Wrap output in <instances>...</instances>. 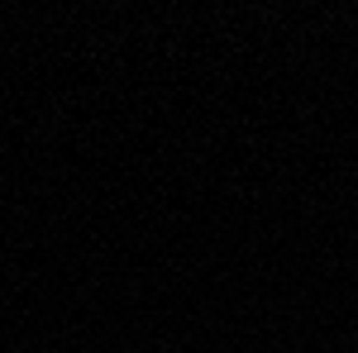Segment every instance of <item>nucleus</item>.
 I'll return each instance as SVG.
<instances>
[]
</instances>
